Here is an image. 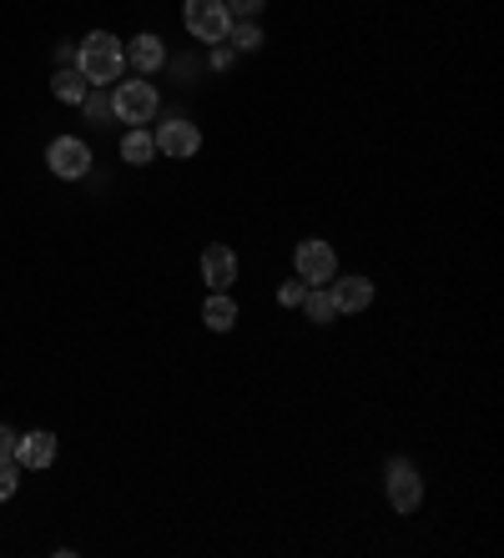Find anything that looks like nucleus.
I'll return each instance as SVG.
<instances>
[{"mask_svg": "<svg viewBox=\"0 0 504 558\" xmlns=\"http://www.w3.org/2000/svg\"><path fill=\"white\" fill-rule=\"evenodd\" d=\"M76 71L86 76V86H111L127 76V40L111 31H86L76 40Z\"/></svg>", "mask_w": 504, "mask_h": 558, "instance_id": "nucleus-1", "label": "nucleus"}, {"mask_svg": "<svg viewBox=\"0 0 504 558\" xmlns=\"http://www.w3.org/2000/svg\"><path fill=\"white\" fill-rule=\"evenodd\" d=\"M161 111V96L152 86V76H136V81H117L111 86V117L121 126H152V117Z\"/></svg>", "mask_w": 504, "mask_h": 558, "instance_id": "nucleus-2", "label": "nucleus"}, {"mask_svg": "<svg viewBox=\"0 0 504 558\" xmlns=\"http://www.w3.org/2000/svg\"><path fill=\"white\" fill-rule=\"evenodd\" d=\"M292 277L308 287H328L333 277H338V252H333V242L303 236V242L292 247Z\"/></svg>", "mask_w": 504, "mask_h": 558, "instance_id": "nucleus-3", "label": "nucleus"}, {"mask_svg": "<svg viewBox=\"0 0 504 558\" xmlns=\"http://www.w3.org/2000/svg\"><path fill=\"white\" fill-rule=\"evenodd\" d=\"M182 26L197 46H217L232 31V15H227V0H187L182 5Z\"/></svg>", "mask_w": 504, "mask_h": 558, "instance_id": "nucleus-4", "label": "nucleus"}, {"mask_svg": "<svg viewBox=\"0 0 504 558\" xmlns=\"http://www.w3.org/2000/svg\"><path fill=\"white\" fill-rule=\"evenodd\" d=\"M384 498L394 513H413L424 504V478H419V468L409 458H388L384 463Z\"/></svg>", "mask_w": 504, "mask_h": 558, "instance_id": "nucleus-5", "label": "nucleus"}, {"mask_svg": "<svg viewBox=\"0 0 504 558\" xmlns=\"http://www.w3.org/2000/svg\"><path fill=\"white\" fill-rule=\"evenodd\" d=\"M46 167L61 182H81V177H92V146L81 142V136H56L46 146Z\"/></svg>", "mask_w": 504, "mask_h": 558, "instance_id": "nucleus-6", "label": "nucleus"}, {"mask_svg": "<svg viewBox=\"0 0 504 558\" xmlns=\"http://www.w3.org/2000/svg\"><path fill=\"white\" fill-rule=\"evenodd\" d=\"M152 136H157V156H172V161H192L202 151V126L187 117H167Z\"/></svg>", "mask_w": 504, "mask_h": 558, "instance_id": "nucleus-7", "label": "nucleus"}, {"mask_svg": "<svg viewBox=\"0 0 504 558\" xmlns=\"http://www.w3.org/2000/svg\"><path fill=\"white\" fill-rule=\"evenodd\" d=\"M328 292H333V307H338V317H359V312H369V307H373V282H369L363 272L333 277Z\"/></svg>", "mask_w": 504, "mask_h": 558, "instance_id": "nucleus-8", "label": "nucleus"}, {"mask_svg": "<svg viewBox=\"0 0 504 558\" xmlns=\"http://www.w3.org/2000/svg\"><path fill=\"white\" fill-rule=\"evenodd\" d=\"M15 463H21V473H40V468H51L56 463V433L51 428L15 433Z\"/></svg>", "mask_w": 504, "mask_h": 558, "instance_id": "nucleus-9", "label": "nucleus"}, {"mask_svg": "<svg viewBox=\"0 0 504 558\" xmlns=\"http://www.w3.org/2000/svg\"><path fill=\"white\" fill-rule=\"evenodd\" d=\"M202 282H207V292H232V282H238V252L227 247V242H213V247L202 252Z\"/></svg>", "mask_w": 504, "mask_h": 558, "instance_id": "nucleus-10", "label": "nucleus"}, {"mask_svg": "<svg viewBox=\"0 0 504 558\" xmlns=\"http://www.w3.org/2000/svg\"><path fill=\"white\" fill-rule=\"evenodd\" d=\"M127 65H132L136 76H157L161 65H167V46H161V36L142 31V36L127 40Z\"/></svg>", "mask_w": 504, "mask_h": 558, "instance_id": "nucleus-11", "label": "nucleus"}, {"mask_svg": "<svg viewBox=\"0 0 504 558\" xmlns=\"http://www.w3.org/2000/svg\"><path fill=\"white\" fill-rule=\"evenodd\" d=\"M121 161H127V167H152V161H157V136H152V126H127V136H121Z\"/></svg>", "mask_w": 504, "mask_h": 558, "instance_id": "nucleus-12", "label": "nucleus"}, {"mask_svg": "<svg viewBox=\"0 0 504 558\" xmlns=\"http://www.w3.org/2000/svg\"><path fill=\"white\" fill-rule=\"evenodd\" d=\"M202 327H207V332H232V327H238V302H232V292H207V302H202Z\"/></svg>", "mask_w": 504, "mask_h": 558, "instance_id": "nucleus-13", "label": "nucleus"}, {"mask_svg": "<svg viewBox=\"0 0 504 558\" xmlns=\"http://www.w3.org/2000/svg\"><path fill=\"white\" fill-rule=\"evenodd\" d=\"M86 92H92V86H86V76H81L76 65H61V71L51 76V96L61 106H81L86 101Z\"/></svg>", "mask_w": 504, "mask_h": 558, "instance_id": "nucleus-14", "label": "nucleus"}, {"mask_svg": "<svg viewBox=\"0 0 504 558\" xmlns=\"http://www.w3.org/2000/svg\"><path fill=\"white\" fill-rule=\"evenodd\" d=\"M303 312H308V323H313V327L338 323V307H333L328 287H308V292H303Z\"/></svg>", "mask_w": 504, "mask_h": 558, "instance_id": "nucleus-15", "label": "nucleus"}, {"mask_svg": "<svg viewBox=\"0 0 504 558\" xmlns=\"http://www.w3.org/2000/svg\"><path fill=\"white\" fill-rule=\"evenodd\" d=\"M263 26L257 21H232V31H227V46L238 56H252V51H263Z\"/></svg>", "mask_w": 504, "mask_h": 558, "instance_id": "nucleus-16", "label": "nucleus"}, {"mask_svg": "<svg viewBox=\"0 0 504 558\" xmlns=\"http://www.w3.org/2000/svg\"><path fill=\"white\" fill-rule=\"evenodd\" d=\"M81 111H86L92 126H111V86H92L86 101H81Z\"/></svg>", "mask_w": 504, "mask_h": 558, "instance_id": "nucleus-17", "label": "nucleus"}, {"mask_svg": "<svg viewBox=\"0 0 504 558\" xmlns=\"http://www.w3.org/2000/svg\"><path fill=\"white\" fill-rule=\"evenodd\" d=\"M15 488H21V463H15V458H0V504H11Z\"/></svg>", "mask_w": 504, "mask_h": 558, "instance_id": "nucleus-18", "label": "nucleus"}, {"mask_svg": "<svg viewBox=\"0 0 504 558\" xmlns=\"http://www.w3.org/2000/svg\"><path fill=\"white\" fill-rule=\"evenodd\" d=\"M267 11V0H227V15L232 21H257Z\"/></svg>", "mask_w": 504, "mask_h": 558, "instance_id": "nucleus-19", "label": "nucleus"}, {"mask_svg": "<svg viewBox=\"0 0 504 558\" xmlns=\"http://www.w3.org/2000/svg\"><path fill=\"white\" fill-rule=\"evenodd\" d=\"M303 292H308V282H298V277H288V282L278 287V307H303Z\"/></svg>", "mask_w": 504, "mask_h": 558, "instance_id": "nucleus-20", "label": "nucleus"}, {"mask_svg": "<svg viewBox=\"0 0 504 558\" xmlns=\"http://www.w3.org/2000/svg\"><path fill=\"white\" fill-rule=\"evenodd\" d=\"M207 51H213V71H227V65L238 61V51H232L227 40H217V46H207Z\"/></svg>", "mask_w": 504, "mask_h": 558, "instance_id": "nucleus-21", "label": "nucleus"}, {"mask_svg": "<svg viewBox=\"0 0 504 558\" xmlns=\"http://www.w3.org/2000/svg\"><path fill=\"white\" fill-rule=\"evenodd\" d=\"M0 458H15V428L0 423Z\"/></svg>", "mask_w": 504, "mask_h": 558, "instance_id": "nucleus-22", "label": "nucleus"}]
</instances>
